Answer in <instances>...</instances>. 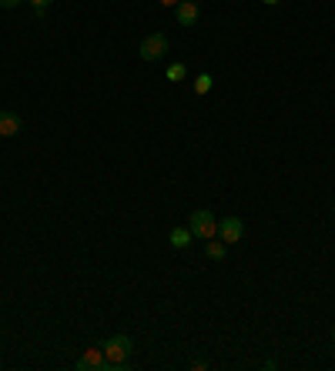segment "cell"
Instances as JSON below:
<instances>
[{
	"label": "cell",
	"mask_w": 335,
	"mask_h": 371,
	"mask_svg": "<svg viewBox=\"0 0 335 371\" xmlns=\"http://www.w3.org/2000/svg\"><path fill=\"white\" fill-rule=\"evenodd\" d=\"M101 348H104V358H107L104 371H125V368H131V351H134V341H131L128 335H114V338L101 341Z\"/></svg>",
	"instance_id": "cell-1"
},
{
	"label": "cell",
	"mask_w": 335,
	"mask_h": 371,
	"mask_svg": "<svg viewBox=\"0 0 335 371\" xmlns=\"http://www.w3.org/2000/svg\"><path fill=\"white\" fill-rule=\"evenodd\" d=\"M188 227H191V234L202 238V241L218 238V218H215V211H208V207L191 211V214H188Z\"/></svg>",
	"instance_id": "cell-2"
},
{
	"label": "cell",
	"mask_w": 335,
	"mask_h": 371,
	"mask_svg": "<svg viewBox=\"0 0 335 371\" xmlns=\"http://www.w3.org/2000/svg\"><path fill=\"white\" fill-rule=\"evenodd\" d=\"M168 34H161V30H155V34H148L144 41H141V47H138V54H141V60H148V64H155V60H161V57H168Z\"/></svg>",
	"instance_id": "cell-3"
},
{
	"label": "cell",
	"mask_w": 335,
	"mask_h": 371,
	"mask_svg": "<svg viewBox=\"0 0 335 371\" xmlns=\"http://www.w3.org/2000/svg\"><path fill=\"white\" fill-rule=\"evenodd\" d=\"M218 238H221V241H225L228 247L238 245V241L245 238V221H241L238 214H228V218H221V221H218Z\"/></svg>",
	"instance_id": "cell-4"
},
{
	"label": "cell",
	"mask_w": 335,
	"mask_h": 371,
	"mask_svg": "<svg viewBox=\"0 0 335 371\" xmlns=\"http://www.w3.org/2000/svg\"><path fill=\"white\" fill-rule=\"evenodd\" d=\"M175 17H178L181 27H195V24H198V17H202L198 0H181L178 7H175Z\"/></svg>",
	"instance_id": "cell-5"
},
{
	"label": "cell",
	"mask_w": 335,
	"mask_h": 371,
	"mask_svg": "<svg viewBox=\"0 0 335 371\" xmlns=\"http://www.w3.org/2000/svg\"><path fill=\"white\" fill-rule=\"evenodd\" d=\"M104 365H107V358H104V348L101 345L87 348V351L80 355V361H78L80 371H104Z\"/></svg>",
	"instance_id": "cell-6"
},
{
	"label": "cell",
	"mask_w": 335,
	"mask_h": 371,
	"mask_svg": "<svg viewBox=\"0 0 335 371\" xmlns=\"http://www.w3.org/2000/svg\"><path fill=\"white\" fill-rule=\"evenodd\" d=\"M21 114H14V111H0V137H17L21 134Z\"/></svg>",
	"instance_id": "cell-7"
},
{
	"label": "cell",
	"mask_w": 335,
	"mask_h": 371,
	"mask_svg": "<svg viewBox=\"0 0 335 371\" xmlns=\"http://www.w3.org/2000/svg\"><path fill=\"white\" fill-rule=\"evenodd\" d=\"M191 241H195V234H191V227H188V224H184V227H175V231L168 234V245L175 247V251H184Z\"/></svg>",
	"instance_id": "cell-8"
},
{
	"label": "cell",
	"mask_w": 335,
	"mask_h": 371,
	"mask_svg": "<svg viewBox=\"0 0 335 371\" xmlns=\"http://www.w3.org/2000/svg\"><path fill=\"white\" fill-rule=\"evenodd\" d=\"M205 254L211 258V261H225V254H228V245H225V241H215V238H211V241H205Z\"/></svg>",
	"instance_id": "cell-9"
},
{
	"label": "cell",
	"mask_w": 335,
	"mask_h": 371,
	"mask_svg": "<svg viewBox=\"0 0 335 371\" xmlns=\"http://www.w3.org/2000/svg\"><path fill=\"white\" fill-rule=\"evenodd\" d=\"M211 80H215L211 74H198V77H195V94H208V91H211Z\"/></svg>",
	"instance_id": "cell-10"
},
{
	"label": "cell",
	"mask_w": 335,
	"mask_h": 371,
	"mask_svg": "<svg viewBox=\"0 0 335 371\" xmlns=\"http://www.w3.org/2000/svg\"><path fill=\"white\" fill-rule=\"evenodd\" d=\"M184 74H188L184 64H171V67H168V80H184Z\"/></svg>",
	"instance_id": "cell-11"
},
{
	"label": "cell",
	"mask_w": 335,
	"mask_h": 371,
	"mask_svg": "<svg viewBox=\"0 0 335 371\" xmlns=\"http://www.w3.org/2000/svg\"><path fill=\"white\" fill-rule=\"evenodd\" d=\"M27 3H30L34 10H47V7H51L54 0H27Z\"/></svg>",
	"instance_id": "cell-12"
},
{
	"label": "cell",
	"mask_w": 335,
	"mask_h": 371,
	"mask_svg": "<svg viewBox=\"0 0 335 371\" xmlns=\"http://www.w3.org/2000/svg\"><path fill=\"white\" fill-rule=\"evenodd\" d=\"M17 3H24V0H0V10H14Z\"/></svg>",
	"instance_id": "cell-13"
},
{
	"label": "cell",
	"mask_w": 335,
	"mask_h": 371,
	"mask_svg": "<svg viewBox=\"0 0 335 371\" xmlns=\"http://www.w3.org/2000/svg\"><path fill=\"white\" fill-rule=\"evenodd\" d=\"M158 3H161V7H178L181 0H158Z\"/></svg>",
	"instance_id": "cell-14"
},
{
	"label": "cell",
	"mask_w": 335,
	"mask_h": 371,
	"mask_svg": "<svg viewBox=\"0 0 335 371\" xmlns=\"http://www.w3.org/2000/svg\"><path fill=\"white\" fill-rule=\"evenodd\" d=\"M261 3H268V7H275V3H282V0H261Z\"/></svg>",
	"instance_id": "cell-15"
},
{
	"label": "cell",
	"mask_w": 335,
	"mask_h": 371,
	"mask_svg": "<svg viewBox=\"0 0 335 371\" xmlns=\"http://www.w3.org/2000/svg\"><path fill=\"white\" fill-rule=\"evenodd\" d=\"M332 341H335V324H332Z\"/></svg>",
	"instance_id": "cell-16"
}]
</instances>
